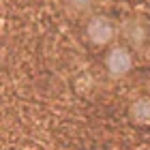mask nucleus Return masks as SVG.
Instances as JSON below:
<instances>
[{
  "mask_svg": "<svg viewBox=\"0 0 150 150\" xmlns=\"http://www.w3.org/2000/svg\"><path fill=\"white\" fill-rule=\"evenodd\" d=\"M105 69L112 77H125L133 69V56L125 45H114L105 56Z\"/></svg>",
  "mask_w": 150,
  "mask_h": 150,
  "instance_id": "f03ea898",
  "label": "nucleus"
},
{
  "mask_svg": "<svg viewBox=\"0 0 150 150\" xmlns=\"http://www.w3.org/2000/svg\"><path fill=\"white\" fill-rule=\"evenodd\" d=\"M129 116L135 125L139 127H150V97H139L135 99L129 107Z\"/></svg>",
  "mask_w": 150,
  "mask_h": 150,
  "instance_id": "7ed1b4c3",
  "label": "nucleus"
},
{
  "mask_svg": "<svg viewBox=\"0 0 150 150\" xmlns=\"http://www.w3.org/2000/svg\"><path fill=\"white\" fill-rule=\"evenodd\" d=\"M86 37L94 45H107L116 37V26L107 15H92L86 24Z\"/></svg>",
  "mask_w": 150,
  "mask_h": 150,
  "instance_id": "f257e3e1",
  "label": "nucleus"
},
{
  "mask_svg": "<svg viewBox=\"0 0 150 150\" xmlns=\"http://www.w3.org/2000/svg\"><path fill=\"white\" fill-rule=\"evenodd\" d=\"M92 4H94V0H71V6H73L75 11H81V13L90 11Z\"/></svg>",
  "mask_w": 150,
  "mask_h": 150,
  "instance_id": "20e7f679",
  "label": "nucleus"
}]
</instances>
